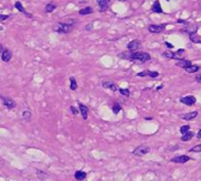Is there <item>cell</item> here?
<instances>
[{
  "mask_svg": "<svg viewBox=\"0 0 201 181\" xmlns=\"http://www.w3.org/2000/svg\"><path fill=\"white\" fill-rule=\"evenodd\" d=\"M120 58H126L131 61H136V62H140V64H144L146 61H149L151 60V56L146 53V52H140V51H135V52H131L129 54H126V53H121L119 54Z\"/></svg>",
  "mask_w": 201,
  "mask_h": 181,
  "instance_id": "6da1fadb",
  "label": "cell"
},
{
  "mask_svg": "<svg viewBox=\"0 0 201 181\" xmlns=\"http://www.w3.org/2000/svg\"><path fill=\"white\" fill-rule=\"evenodd\" d=\"M77 24V20H71V23L68 21H64V23H58L55 26H54V31L56 33H69L73 31L74 28V25Z\"/></svg>",
  "mask_w": 201,
  "mask_h": 181,
  "instance_id": "7a4b0ae2",
  "label": "cell"
},
{
  "mask_svg": "<svg viewBox=\"0 0 201 181\" xmlns=\"http://www.w3.org/2000/svg\"><path fill=\"white\" fill-rule=\"evenodd\" d=\"M149 151H151V148H149L148 146H146V145H140V146H138L133 151V154L136 155V156H144V155L149 153Z\"/></svg>",
  "mask_w": 201,
  "mask_h": 181,
  "instance_id": "3957f363",
  "label": "cell"
},
{
  "mask_svg": "<svg viewBox=\"0 0 201 181\" xmlns=\"http://www.w3.org/2000/svg\"><path fill=\"white\" fill-rule=\"evenodd\" d=\"M0 99L2 100V104H4V106H6V108H8V110H13L14 107L17 106L15 101H14L13 99H11V98L4 97V95H0Z\"/></svg>",
  "mask_w": 201,
  "mask_h": 181,
  "instance_id": "277c9868",
  "label": "cell"
},
{
  "mask_svg": "<svg viewBox=\"0 0 201 181\" xmlns=\"http://www.w3.org/2000/svg\"><path fill=\"white\" fill-rule=\"evenodd\" d=\"M140 47H141V42L139 41L138 39L132 40L131 42L127 44V50H128V52H135V51L140 50Z\"/></svg>",
  "mask_w": 201,
  "mask_h": 181,
  "instance_id": "5b68a950",
  "label": "cell"
},
{
  "mask_svg": "<svg viewBox=\"0 0 201 181\" xmlns=\"http://www.w3.org/2000/svg\"><path fill=\"white\" fill-rule=\"evenodd\" d=\"M96 4H98V7H99V11L101 13H104L108 10L111 0H96Z\"/></svg>",
  "mask_w": 201,
  "mask_h": 181,
  "instance_id": "8992f818",
  "label": "cell"
},
{
  "mask_svg": "<svg viewBox=\"0 0 201 181\" xmlns=\"http://www.w3.org/2000/svg\"><path fill=\"white\" fill-rule=\"evenodd\" d=\"M189 160H190V158L188 155H178V156H174V158L171 159V162H174V164H186Z\"/></svg>",
  "mask_w": 201,
  "mask_h": 181,
  "instance_id": "52a82bcc",
  "label": "cell"
},
{
  "mask_svg": "<svg viewBox=\"0 0 201 181\" xmlns=\"http://www.w3.org/2000/svg\"><path fill=\"white\" fill-rule=\"evenodd\" d=\"M180 102L187 105V106H192L196 102V98L194 95H187V97H184V98H180Z\"/></svg>",
  "mask_w": 201,
  "mask_h": 181,
  "instance_id": "ba28073f",
  "label": "cell"
},
{
  "mask_svg": "<svg viewBox=\"0 0 201 181\" xmlns=\"http://www.w3.org/2000/svg\"><path fill=\"white\" fill-rule=\"evenodd\" d=\"M165 28H166V25H149L148 26V31L151 32V33H161V32H163L165 31Z\"/></svg>",
  "mask_w": 201,
  "mask_h": 181,
  "instance_id": "9c48e42d",
  "label": "cell"
},
{
  "mask_svg": "<svg viewBox=\"0 0 201 181\" xmlns=\"http://www.w3.org/2000/svg\"><path fill=\"white\" fill-rule=\"evenodd\" d=\"M1 59L4 62H8L12 59V52L8 48H4L1 52Z\"/></svg>",
  "mask_w": 201,
  "mask_h": 181,
  "instance_id": "30bf717a",
  "label": "cell"
},
{
  "mask_svg": "<svg viewBox=\"0 0 201 181\" xmlns=\"http://www.w3.org/2000/svg\"><path fill=\"white\" fill-rule=\"evenodd\" d=\"M138 77H151V78H158L159 73L158 72H152V71H142L136 74Z\"/></svg>",
  "mask_w": 201,
  "mask_h": 181,
  "instance_id": "8fae6325",
  "label": "cell"
},
{
  "mask_svg": "<svg viewBox=\"0 0 201 181\" xmlns=\"http://www.w3.org/2000/svg\"><path fill=\"white\" fill-rule=\"evenodd\" d=\"M14 7H15V8H17L19 12H21L23 14H25V15H26V17H28V18H32V17H33V15H32L31 13L26 12V10L24 8V6H23V4H21L20 1H17V2L14 4Z\"/></svg>",
  "mask_w": 201,
  "mask_h": 181,
  "instance_id": "7c38bea8",
  "label": "cell"
},
{
  "mask_svg": "<svg viewBox=\"0 0 201 181\" xmlns=\"http://www.w3.org/2000/svg\"><path fill=\"white\" fill-rule=\"evenodd\" d=\"M189 65H192V62L189 61V60H187V59H179V60H176V66L178 67H181V68H186V67H188Z\"/></svg>",
  "mask_w": 201,
  "mask_h": 181,
  "instance_id": "4fadbf2b",
  "label": "cell"
},
{
  "mask_svg": "<svg viewBox=\"0 0 201 181\" xmlns=\"http://www.w3.org/2000/svg\"><path fill=\"white\" fill-rule=\"evenodd\" d=\"M79 111H80L82 118L86 120V119L88 118V107H87V106H85L84 104L79 102Z\"/></svg>",
  "mask_w": 201,
  "mask_h": 181,
  "instance_id": "5bb4252c",
  "label": "cell"
},
{
  "mask_svg": "<svg viewBox=\"0 0 201 181\" xmlns=\"http://www.w3.org/2000/svg\"><path fill=\"white\" fill-rule=\"evenodd\" d=\"M161 56H163V58H167V59H175V60H179V59H181L180 56H178L176 52H171V51L163 52V53H162Z\"/></svg>",
  "mask_w": 201,
  "mask_h": 181,
  "instance_id": "9a60e30c",
  "label": "cell"
},
{
  "mask_svg": "<svg viewBox=\"0 0 201 181\" xmlns=\"http://www.w3.org/2000/svg\"><path fill=\"white\" fill-rule=\"evenodd\" d=\"M196 116H198V112L194 111V112H189V113L184 114L181 118H182L184 120H187V121H189V120H193V119H195Z\"/></svg>",
  "mask_w": 201,
  "mask_h": 181,
  "instance_id": "2e32d148",
  "label": "cell"
},
{
  "mask_svg": "<svg viewBox=\"0 0 201 181\" xmlns=\"http://www.w3.org/2000/svg\"><path fill=\"white\" fill-rule=\"evenodd\" d=\"M102 87L108 88V89H111V91H113V92L118 91V87H117V85L114 84V83H112V81H105V83H102Z\"/></svg>",
  "mask_w": 201,
  "mask_h": 181,
  "instance_id": "e0dca14e",
  "label": "cell"
},
{
  "mask_svg": "<svg viewBox=\"0 0 201 181\" xmlns=\"http://www.w3.org/2000/svg\"><path fill=\"white\" fill-rule=\"evenodd\" d=\"M152 12H153V13H162V8H161L159 0H155V1H154L153 6H152Z\"/></svg>",
  "mask_w": 201,
  "mask_h": 181,
  "instance_id": "ac0fdd59",
  "label": "cell"
},
{
  "mask_svg": "<svg viewBox=\"0 0 201 181\" xmlns=\"http://www.w3.org/2000/svg\"><path fill=\"white\" fill-rule=\"evenodd\" d=\"M189 40L194 44H201V38L196 34V32L194 33H189Z\"/></svg>",
  "mask_w": 201,
  "mask_h": 181,
  "instance_id": "d6986e66",
  "label": "cell"
},
{
  "mask_svg": "<svg viewBox=\"0 0 201 181\" xmlns=\"http://www.w3.org/2000/svg\"><path fill=\"white\" fill-rule=\"evenodd\" d=\"M184 70L186 71L187 73H196L198 71H200V66L199 65H189L188 67L184 68Z\"/></svg>",
  "mask_w": 201,
  "mask_h": 181,
  "instance_id": "ffe728a7",
  "label": "cell"
},
{
  "mask_svg": "<svg viewBox=\"0 0 201 181\" xmlns=\"http://www.w3.org/2000/svg\"><path fill=\"white\" fill-rule=\"evenodd\" d=\"M86 176H87V174H86V172H84V170H77V172L74 173V178L79 181L84 180Z\"/></svg>",
  "mask_w": 201,
  "mask_h": 181,
  "instance_id": "44dd1931",
  "label": "cell"
},
{
  "mask_svg": "<svg viewBox=\"0 0 201 181\" xmlns=\"http://www.w3.org/2000/svg\"><path fill=\"white\" fill-rule=\"evenodd\" d=\"M55 8H56V4H55V2H53V1H51V2H48V4L46 5V7H45V11H46L47 13H52Z\"/></svg>",
  "mask_w": 201,
  "mask_h": 181,
  "instance_id": "7402d4cb",
  "label": "cell"
},
{
  "mask_svg": "<svg viewBox=\"0 0 201 181\" xmlns=\"http://www.w3.org/2000/svg\"><path fill=\"white\" fill-rule=\"evenodd\" d=\"M194 137V133L193 132H190V131H188L186 133H184L182 134V137H181V141H189V140L192 139Z\"/></svg>",
  "mask_w": 201,
  "mask_h": 181,
  "instance_id": "603a6c76",
  "label": "cell"
},
{
  "mask_svg": "<svg viewBox=\"0 0 201 181\" xmlns=\"http://www.w3.org/2000/svg\"><path fill=\"white\" fill-rule=\"evenodd\" d=\"M196 29H198V25H189L187 27L182 28L181 31L182 32H187V33H194V32H196Z\"/></svg>",
  "mask_w": 201,
  "mask_h": 181,
  "instance_id": "cb8c5ba5",
  "label": "cell"
},
{
  "mask_svg": "<svg viewBox=\"0 0 201 181\" xmlns=\"http://www.w3.org/2000/svg\"><path fill=\"white\" fill-rule=\"evenodd\" d=\"M93 13V8L92 7H85V8H81L79 11V14L80 15H88V14H92Z\"/></svg>",
  "mask_w": 201,
  "mask_h": 181,
  "instance_id": "d4e9b609",
  "label": "cell"
},
{
  "mask_svg": "<svg viewBox=\"0 0 201 181\" xmlns=\"http://www.w3.org/2000/svg\"><path fill=\"white\" fill-rule=\"evenodd\" d=\"M69 81H71V85H69V88H71L72 91H75V89L78 88V84H77V81H75L74 77H71V78H69Z\"/></svg>",
  "mask_w": 201,
  "mask_h": 181,
  "instance_id": "484cf974",
  "label": "cell"
},
{
  "mask_svg": "<svg viewBox=\"0 0 201 181\" xmlns=\"http://www.w3.org/2000/svg\"><path fill=\"white\" fill-rule=\"evenodd\" d=\"M112 111H113L114 114H118V113L121 111V105L119 102H114L113 106H112Z\"/></svg>",
  "mask_w": 201,
  "mask_h": 181,
  "instance_id": "4316f807",
  "label": "cell"
},
{
  "mask_svg": "<svg viewBox=\"0 0 201 181\" xmlns=\"http://www.w3.org/2000/svg\"><path fill=\"white\" fill-rule=\"evenodd\" d=\"M119 92H120L121 95H123V97H129L131 95V92H129L128 88H119Z\"/></svg>",
  "mask_w": 201,
  "mask_h": 181,
  "instance_id": "83f0119b",
  "label": "cell"
},
{
  "mask_svg": "<svg viewBox=\"0 0 201 181\" xmlns=\"http://www.w3.org/2000/svg\"><path fill=\"white\" fill-rule=\"evenodd\" d=\"M23 119H24L26 122H28V121L31 120V112L29 111H24L23 112Z\"/></svg>",
  "mask_w": 201,
  "mask_h": 181,
  "instance_id": "f1b7e54d",
  "label": "cell"
},
{
  "mask_svg": "<svg viewBox=\"0 0 201 181\" xmlns=\"http://www.w3.org/2000/svg\"><path fill=\"white\" fill-rule=\"evenodd\" d=\"M189 152H198V153H201V145H198V146H195V147L190 148V149H189Z\"/></svg>",
  "mask_w": 201,
  "mask_h": 181,
  "instance_id": "f546056e",
  "label": "cell"
},
{
  "mask_svg": "<svg viewBox=\"0 0 201 181\" xmlns=\"http://www.w3.org/2000/svg\"><path fill=\"white\" fill-rule=\"evenodd\" d=\"M188 131H189V126H188V125L182 126V127L180 128V132H181V134H184V133H186V132H188Z\"/></svg>",
  "mask_w": 201,
  "mask_h": 181,
  "instance_id": "4dcf8cb0",
  "label": "cell"
},
{
  "mask_svg": "<svg viewBox=\"0 0 201 181\" xmlns=\"http://www.w3.org/2000/svg\"><path fill=\"white\" fill-rule=\"evenodd\" d=\"M71 112L73 113V115H77L79 113V110L77 107H74V106H71Z\"/></svg>",
  "mask_w": 201,
  "mask_h": 181,
  "instance_id": "1f68e13d",
  "label": "cell"
},
{
  "mask_svg": "<svg viewBox=\"0 0 201 181\" xmlns=\"http://www.w3.org/2000/svg\"><path fill=\"white\" fill-rule=\"evenodd\" d=\"M10 18V15H4V14H0V21H5Z\"/></svg>",
  "mask_w": 201,
  "mask_h": 181,
  "instance_id": "d6a6232c",
  "label": "cell"
},
{
  "mask_svg": "<svg viewBox=\"0 0 201 181\" xmlns=\"http://www.w3.org/2000/svg\"><path fill=\"white\" fill-rule=\"evenodd\" d=\"M92 28H93V24H88V25H87V26L85 27V29L90 32V31H92Z\"/></svg>",
  "mask_w": 201,
  "mask_h": 181,
  "instance_id": "836d02e7",
  "label": "cell"
},
{
  "mask_svg": "<svg viewBox=\"0 0 201 181\" xmlns=\"http://www.w3.org/2000/svg\"><path fill=\"white\" fill-rule=\"evenodd\" d=\"M195 81H196V83H201V74L195 77Z\"/></svg>",
  "mask_w": 201,
  "mask_h": 181,
  "instance_id": "e575fe53",
  "label": "cell"
},
{
  "mask_svg": "<svg viewBox=\"0 0 201 181\" xmlns=\"http://www.w3.org/2000/svg\"><path fill=\"white\" fill-rule=\"evenodd\" d=\"M165 45H166L168 48H173V47H174V46H173L172 44H169V42H165Z\"/></svg>",
  "mask_w": 201,
  "mask_h": 181,
  "instance_id": "d590c367",
  "label": "cell"
},
{
  "mask_svg": "<svg viewBox=\"0 0 201 181\" xmlns=\"http://www.w3.org/2000/svg\"><path fill=\"white\" fill-rule=\"evenodd\" d=\"M178 23H179V24H187V21H186V20H182V19H179Z\"/></svg>",
  "mask_w": 201,
  "mask_h": 181,
  "instance_id": "8d00e7d4",
  "label": "cell"
},
{
  "mask_svg": "<svg viewBox=\"0 0 201 181\" xmlns=\"http://www.w3.org/2000/svg\"><path fill=\"white\" fill-rule=\"evenodd\" d=\"M196 137H198V139H201V129H199V132H198Z\"/></svg>",
  "mask_w": 201,
  "mask_h": 181,
  "instance_id": "74e56055",
  "label": "cell"
},
{
  "mask_svg": "<svg viewBox=\"0 0 201 181\" xmlns=\"http://www.w3.org/2000/svg\"><path fill=\"white\" fill-rule=\"evenodd\" d=\"M2 50H4V46H2V45H1V44H0V53H1V52H2Z\"/></svg>",
  "mask_w": 201,
  "mask_h": 181,
  "instance_id": "f35d334b",
  "label": "cell"
},
{
  "mask_svg": "<svg viewBox=\"0 0 201 181\" xmlns=\"http://www.w3.org/2000/svg\"><path fill=\"white\" fill-rule=\"evenodd\" d=\"M120 1H127V0H120Z\"/></svg>",
  "mask_w": 201,
  "mask_h": 181,
  "instance_id": "ab89813d",
  "label": "cell"
},
{
  "mask_svg": "<svg viewBox=\"0 0 201 181\" xmlns=\"http://www.w3.org/2000/svg\"><path fill=\"white\" fill-rule=\"evenodd\" d=\"M167 1H169V0H167Z\"/></svg>",
  "mask_w": 201,
  "mask_h": 181,
  "instance_id": "60d3db41",
  "label": "cell"
}]
</instances>
